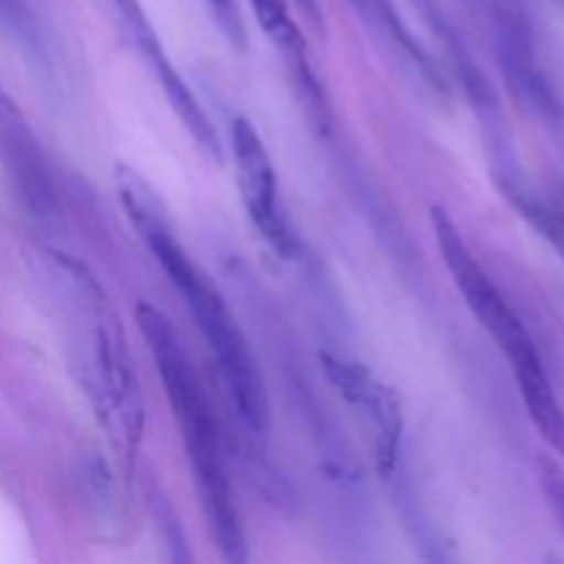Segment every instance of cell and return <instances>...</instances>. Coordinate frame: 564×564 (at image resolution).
I'll list each match as a JSON object with an SVG mask.
<instances>
[{
	"mask_svg": "<svg viewBox=\"0 0 564 564\" xmlns=\"http://www.w3.org/2000/svg\"><path fill=\"white\" fill-rule=\"evenodd\" d=\"M116 191H119L121 207L141 235L143 246L154 253L163 273L180 290L187 312L196 317L198 330L207 341L209 356H213L215 367L224 378L226 391H229L242 424L253 435L264 438L270 430L268 391H264V380L259 375L257 361H253L251 347H248L237 319L231 317L229 306L224 303L220 292L209 286L196 262L187 257V251L171 229L169 218H165V207L160 204V198L130 165L116 169Z\"/></svg>",
	"mask_w": 564,
	"mask_h": 564,
	"instance_id": "1",
	"label": "cell"
},
{
	"mask_svg": "<svg viewBox=\"0 0 564 564\" xmlns=\"http://www.w3.org/2000/svg\"><path fill=\"white\" fill-rule=\"evenodd\" d=\"M135 323L143 341L152 350L158 375L163 380L171 408H174L176 422H180L182 444H185L187 457H191L204 516H207L209 529H213L215 543H218L226 562H246V529H242L235 494H231L218 422H215L213 408H209L207 394H204L202 380H198L196 369L191 367V358H187L174 325L165 319L160 308L149 306V303H138Z\"/></svg>",
	"mask_w": 564,
	"mask_h": 564,
	"instance_id": "2",
	"label": "cell"
},
{
	"mask_svg": "<svg viewBox=\"0 0 564 564\" xmlns=\"http://www.w3.org/2000/svg\"><path fill=\"white\" fill-rule=\"evenodd\" d=\"M430 224H433V235L438 240L441 257H444L446 270H449L452 281L460 290L463 301H466V306L471 308L479 325L488 330L490 339L499 345V350L510 361L534 427L540 430L545 444L556 455L564 457V408L560 397H556L554 386H551L545 364L540 358L538 345L529 336L527 325L521 323L516 308L507 303L499 286L490 281L482 264L474 259L471 248L466 246L449 213L444 207H433L430 209Z\"/></svg>",
	"mask_w": 564,
	"mask_h": 564,
	"instance_id": "3",
	"label": "cell"
},
{
	"mask_svg": "<svg viewBox=\"0 0 564 564\" xmlns=\"http://www.w3.org/2000/svg\"><path fill=\"white\" fill-rule=\"evenodd\" d=\"M86 323L88 328L75 336L77 347H86V352L80 350L83 383L91 397L99 424L108 433L119 468L132 474L138 444H141L143 402L130 356L124 350L119 319L110 312L108 297L97 279L86 290Z\"/></svg>",
	"mask_w": 564,
	"mask_h": 564,
	"instance_id": "4",
	"label": "cell"
},
{
	"mask_svg": "<svg viewBox=\"0 0 564 564\" xmlns=\"http://www.w3.org/2000/svg\"><path fill=\"white\" fill-rule=\"evenodd\" d=\"M325 378L330 380L336 394L356 408L358 416L372 430V449L378 471L383 477L394 474L400 463L402 435H405V416H402V400L391 386L378 380V375L369 372L364 364L352 358L334 356V352H319Z\"/></svg>",
	"mask_w": 564,
	"mask_h": 564,
	"instance_id": "5",
	"label": "cell"
},
{
	"mask_svg": "<svg viewBox=\"0 0 564 564\" xmlns=\"http://www.w3.org/2000/svg\"><path fill=\"white\" fill-rule=\"evenodd\" d=\"M231 154H235L237 185H240L242 204L248 218L257 226L262 240L273 248L279 257H292L295 237L279 204V182H275L273 160L264 149L262 135L246 116H235L229 124Z\"/></svg>",
	"mask_w": 564,
	"mask_h": 564,
	"instance_id": "6",
	"label": "cell"
},
{
	"mask_svg": "<svg viewBox=\"0 0 564 564\" xmlns=\"http://www.w3.org/2000/svg\"><path fill=\"white\" fill-rule=\"evenodd\" d=\"M116 11V20L124 28L127 39L135 44L138 53L143 55L152 72L158 75V83L163 86L165 99L171 102V108L176 110L180 121L185 124V130L191 132L198 141V147L215 160H224V149H220V138L215 132V124L209 121V116L204 113V108L198 105L196 94L187 88V83L182 80V75L176 72V66L171 64L169 53L163 50V42H160L158 31H154L152 20L143 11L141 0H110Z\"/></svg>",
	"mask_w": 564,
	"mask_h": 564,
	"instance_id": "7",
	"label": "cell"
},
{
	"mask_svg": "<svg viewBox=\"0 0 564 564\" xmlns=\"http://www.w3.org/2000/svg\"><path fill=\"white\" fill-rule=\"evenodd\" d=\"M494 42L510 91L532 113L543 116V119H556L560 116V102H556L554 88H551L549 77H545L543 66H540L538 53H534L532 31H529L521 11L510 9V6H496Z\"/></svg>",
	"mask_w": 564,
	"mask_h": 564,
	"instance_id": "8",
	"label": "cell"
},
{
	"mask_svg": "<svg viewBox=\"0 0 564 564\" xmlns=\"http://www.w3.org/2000/svg\"><path fill=\"white\" fill-rule=\"evenodd\" d=\"M0 163L6 165L22 202L33 213L47 215L53 209V185H50L42 149L22 110L11 102L3 88H0Z\"/></svg>",
	"mask_w": 564,
	"mask_h": 564,
	"instance_id": "9",
	"label": "cell"
},
{
	"mask_svg": "<svg viewBox=\"0 0 564 564\" xmlns=\"http://www.w3.org/2000/svg\"><path fill=\"white\" fill-rule=\"evenodd\" d=\"M248 3H251L264 36H268L281 53H284L286 66H290L295 80L303 86V97L312 99L308 105H312L314 110H325L323 91H319V83L317 77H314L312 61H308L306 39H303L295 17H292L290 3H286V0H248Z\"/></svg>",
	"mask_w": 564,
	"mask_h": 564,
	"instance_id": "10",
	"label": "cell"
},
{
	"mask_svg": "<svg viewBox=\"0 0 564 564\" xmlns=\"http://www.w3.org/2000/svg\"><path fill=\"white\" fill-rule=\"evenodd\" d=\"M505 187H507V193L512 196V202L518 204V209H521V213L527 215V218L532 220L540 231H543V237H549V240L560 248V253L564 259V213H560L556 207H551V204L540 202L538 196H532L529 191H523L518 182H507Z\"/></svg>",
	"mask_w": 564,
	"mask_h": 564,
	"instance_id": "11",
	"label": "cell"
},
{
	"mask_svg": "<svg viewBox=\"0 0 564 564\" xmlns=\"http://www.w3.org/2000/svg\"><path fill=\"white\" fill-rule=\"evenodd\" d=\"M0 28H3V31L9 33L33 61L42 58V36H39L36 22H33L31 11L25 9L22 0H0Z\"/></svg>",
	"mask_w": 564,
	"mask_h": 564,
	"instance_id": "12",
	"label": "cell"
},
{
	"mask_svg": "<svg viewBox=\"0 0 564 564\" xmlns=\"http://www.w3.org/2000/svg\"><path fill=\"white\" fill-rule=\"evenodd\" d=\"M204 3L213 11L215 22H218L220 31L226 33V39H229L237 50L246 47V22H242L237 0H204Z\"/></svg>",
	"mask_w": 564,
	"mask_h": 564,
	"instance_id": "13",
	"label": "cell"
},
{
	"mask_svg": "<svg viewBox=\"0 0 564 564\" xmlns=\"http://www.w3.org/2000/svg\"><path fill=\"white\" fill-rule=\"evenodd\" d=\"M540 485H543L545 505H549L556 527L564 534V471L556 463H543V468H540Z\"/></svg>",
	"mask_w": 564,
	"mask_h": 564,
	"instance_id": "14",
	"label": "cell"
},
{
	"mask_svg": "<svg viewBox=\"0 0 564 564\" xmlns=\"http://www.w3.org/2000/svg\"><path fill=\"white\" fill-rule=\"evenodd\" d=\"M297 6H301V11L306 14V20L312 22L314 31L323 33V11H319V3L317 0H295Z\"/></svg>",
	"mask_w": 564,
	"mask_h": 564,
	"instance_id": "15",
	"label": "cell"
}]
</instances>
